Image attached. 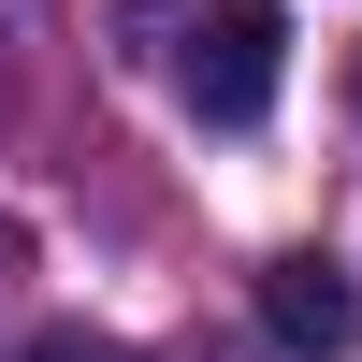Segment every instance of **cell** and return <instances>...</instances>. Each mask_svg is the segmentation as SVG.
Here are the masks:
<instances>
[{"instance_id":"cell-1","label":"cell","mask_w":362,"mask_h":362,"mask_svg":"<svg viewBox=\"0 0 362 362\" xmlns=\"http://www.w3.org/2000/svg\"><path fill=\"white\" fill-rule=\"evenodd\" d=\"M276 73H290V15H276V0H203V15H189L174 87H189L203 131H261V116H276Z\"/></svg>"},{"instance_id":"cell-2","label":"cell","mask_w":362,"mask_h":362,"mask_svg":"<svg viewBox=\"0 0 362 362\" xmlns=\"http://www.w3.org/2000/svg\"><path fill=\"white\" fill-rule=\"evenodd\" d=\"M261 334H276L290 362H348V348H362V290H348V261L276 247V261H261Z\"/></svg>"},{"instance_id":"cell-3","label":"cell","mask_w":362,"mask_h":362,"mask_svg":"<svg viewBox=\"0 0 362 362\" xmlns=\"http://www.w3.org/2000/svg\"><path fill=\"white\" fill-rule=\"evenodd\" d=\"M15 362H116V348H102V334H29Z\"/></svg>"},{"instance_id":"cell-4","label":"cell","mask_w":362,"mask_h":362,"mask_svg":"<svg viewBox=\"0 0 362 362\" xmlns=\"http://www.w3.org/2000/svg\"><path fill=\"white\" fill-rule=\"evenodd\" d=\"M15 276H29V232H15V218H0V290H15Z\"/></svg>"}]
</instances>
